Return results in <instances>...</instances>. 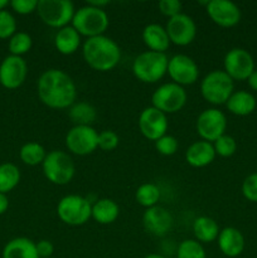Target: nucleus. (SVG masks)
Returning a JSON list of instances; mask_svg holds the SVG:
<instances>
[{
	"instance_id": "nucleus-35",
	"label": "nucleus",
	"mask_w": 257,
	"mask_h": 258,
	"mask_svg": "<svg viewBox=\"0 0 257 258\" xmlns=\"http://www.w3.org/2000/svg\"><path fill=\"white\" fill-rule=\"evenodd\" d=\"M179 143L176 138L171 135H164L161 136L159 140L155 141V149L160 155L164 156H171L178 151Z\"/></svg>"
},
{
	"instance_id": "nucleus-33",
	"label": "nucleus",
	"mask_w": 257,
	"mask_h": 258,
	"mask_svg": "<svg viewBox=\"0 0 257 258\" xmlns=\"http://www.w3.org/2000/svg\"><path fill=\"white\" fill-rule=\"evenodd\" d=\"M213 148L216 151V155L222 156V158H229L236 153L237 143L232 136L224 134L223 136L214 141Z\"/></svg>"
},
{
	"instance_id": "nucleus-45",
	"label": "nucleus",
	"mask_w": 257,
	"mask_h": 258,
	"mask_svg": "<svg viewBox=\"0 0 257 258\" xmlns=\"http://www.w3.org/2000/svg\"><path fill=\"white\" fill-rule=\"evenodd\" d=\"M143 258H165V257L161 256V254H159V253H150V254H148V256H145Z\"/></svg>"
},
{
	"instance_id": "nucleus-25",
	"label": "nucleus",
	"mask_w": 257,
	"mask_h": 258,
	"mask_svg": "<svg viewBox=\"0 0 257 258\" xmlns=\"http://www.w3.org/2000/svg\"><path fill=\"white\" fill-rule=\"evenodd\" d=\"M227 110L236 116L251 115L256 108V98L247 91H237L232 93L226 103Z\"/></svg>"
},
{
	"instance_id": "nucleus-17",
	"label": "nucleus",
	"mask_w": 257,
	"mask_h": 258,
	"mask_svg": "<svg viewBox=\"0 0 257 258\" xmlns=\"http://www.w3.org/2000/svg\"><path fill=\"white\" fill-rule=\"evenodd\" d=\"M206 10L212 22L222 28H232L241 20V10L229 0H209Z\"/></svg>"
},
{
	"instance_id": "nucleus-5",
	"label": "nucleus",
	"mask_w": 257,
	"mask_h": 258,
	"mask_svg": "<svg viewBox=\"0 0 257 258\" xmlns=\"http://www.w3.org/2000/svg\"><path fill=\"white\" fill-rule=\"evenodd\" d=\"M233 80L224 71H212L201 82L202 97L213 106L226 105L233 93Z\"/></svg>"
},
{
	"instance_id": "nucleus-21",
	"label": "nucleus",
	"mask_w": 257,
	"mask_h": 258,
	"mask_svg": "<svg viewBox=\"0 0 257 258\" xmlns=\"http://www.w3.org/2000/svg\"><path fill=\"white\" fill-rule=\"evenodd\" d=\"M143 40L149 50L159 53H165L170 45V39L166 33V29L160 24L151 23L148 24L143 30Z\"/></svg>"
},
{
	"instance_id": "nucleus-6",
	"label": "nucleus",
	"mask_w": 257,
	"mask_h": 258,
	"mask_svg": "<svg viewBox=\"0 0 257 258\" xmlns=\"http://www.w3.org/2000/svg\"><path fill=\"white\" fill-rule=\"evenodd\" d=\"M42 166L45 178L55 185L68 184L76 173L75 161L70 154L62 150H52L47 153Z\"/></svg>"
},
{
	"instance_id": "nucleus-36",
	"label": "nucleus",
	"mask_w": 257,
	"mask_h": 258,
	"mask_svg": "<svg viewBox=\"0 0 257 258\" xmlns=\"http://www.w3.org/2000/svg\"><path fill=\"white\" fill-rule=\"evenodd\" d=\"M120 144V138L112 130H103L98 134V149L102 151H112Z\"/></svg>"
},
{
	"instance_id": "nucleus-8",
	"label": "nucleus",
	"mask_w": 257,
	"mask_h": 258,
	"mask_svg": "<svg viewBox=\"0 0 257 258\" xmlns=\"http://www.w3.org/2000/svg\"><path fill=\"white\" fill-rule=\"evenodd\" d=\"M37 13L45 25L60 29L72 23L76 9L70 0H38Z\"/></svg>"
},
{
	"instance_id": "nucleus-11",
	"label": "nucleus",
	"mask_w": 257,
	"mask_h": 258,
	"mask_svg": "<svg viewBox=\"0 0 257 258\" xmlns=\"http://www.w3.org/2000/svg\"><path fill=\"white\" fill-rule=\"evenodd\" d=\"M66 146L75 155H90L98 148V133L92 126H73L66 135Z\"/></svg>"
},
{
	"instance_id": "nucleus-24",
	"label": "nucleus",
	"mask_w": 257,
	"mask_h": 258,
	"mask_svg": "<svg viewBox=\"0 0 257 258\" xmlns=\"http://www.w3.org/2000/svg\"><path fill=\"white\" fill-rule=\"evenodd\" d=\"M118 214H120V208L112 199L102 198L92 204L91 218L95 219L98 224L106 226V224L113 223L118 218Z\"/></svg>"
},
{
	"instance_id": "nucleus-43",
	"label": "nucleus",
	"mask_w": 257,
	"mask_h": 258,
	"mask_svg": "<svg viewBox=\"0 0 257 258\" xmlns=\"http://www.w3.org/2000/svg\"><path fill=\"white\" fill-rule=\"evenodd\" d=\"M247 81H248L249 87H251L253 91H257V70H254L253 72H252V75L249 76Z\"/></svg>"
},
{
	"instance_id": "nucleus-30",
	"label": "nucleus",
	"mask_w": 257,
	"mask_h": 258,
	"mask_svg": "<svg viewBox=\"0 0 257 258\" xmlns=\"http://www.w3.org/2000/svg\"><path fill=\"white\" fill-rule=\"evenodd\" d=\"M20 160L29 166H37L43 164L47 151L40 144L38 143H28L20 148L19 151Z\"/></svg>"
},
{
	"instance_id": "nucleus-9",
	"label": "nucleus",
	"mask_w": 257,
	"mask_h": 258,
	"mask_svg": "<svg viewBox=\"0 0 257 258\" xmlns=\"http://www.w3.org/2000/svg\"><path fill=\"white\" fill-rule=\"evenodd\" d=\"M186 98L188 95L184 87L174 82H168L159 86L154 91L151 96V103L153 107L158 108L165 115H170V113L179 112L185 106Z\"/></svg>"
},
{
	"instance_id": "nucleus-10",
	"label": "nucleus",
	"mask_w": 257,
	"mask_h": 258,
	"mask_svg": "<svg viewBox=\"0 0 257 258\" xmlns=\"http://www.w3.org/2000/svg\"><path fill=\"white\" fill-rule=\"evenodd\" d=\"M227 117L218 108H207L202 111L196 121V130L199 138L213 144L226 134Z\"/></svg>"
},
{
	"instance_id": "nucleus-14",
	"label": "nucleus",
	"mask_w": 257,
	"mask_h": 258,
	"mask_svg": "<svg viewBox=\"0 0 257 258\" xmlns=\"http://www.w3.org/2000/svg\"><path fill=\"white\" fill-rule=\"evenodd\" d=\"M138 123L141 135L154 143L159 140L161 136L166 135L169 127V121L165 113L153 106L141 111Z\"/></svg>"
},
{
	"instance_id": "nucleus-28",
	"label": "nucleus",
	"mask_w": 257,
	"mask_h": 258,
	"mask_svg": "<svg viewBox=\"0 0 257 258\" xmlns=\"http://www.w3.org/2000/svg\"><path fill=\"white\" fill-rule=\"evenodd\" d=\"M160 189L154 183L141 184L135 191V199L138 204L146 209L158 206L159 201H160Z\"/></svg>"
},
{
	"instance_id": "nucleus-7",
	"label": "nucleus",
	"mask_w": 257,
	"mask_h": 258,
	"mask_svg": "<svg viewBox=\"0 0 257 258\" xmlns=\"http://www.w3.org/2000/svg\"><path fill=\"white\" fill-rule=\"evenodd\" d=\"M92 213V204L78 194H68L57 204V216L67 226L78 227L87 223Z\"/></svg>"
},
{
	"instance_id": "nucleus-3",
	"label": "nucleus",
	"mask_w": 257,
	"mask_h": 258,
	"mask_svg": "<svg viewBox=\"0 0 257 258\" xmlns=\"http://www.w3.org/2000/svg\"><path fill=\"white\" fill-rule=\"evenodd\" d=\"M169 58L165 53L146 50L133 62V73L144 83H156L168 73Z\"/></svg>"
},
{
	"instance_id": "nucleus-31",
	"label": "nucleus",
	"mask_w": 257,
	"mask_h": 258,
	"mask_svg": "<svg viewBox=\"0 0 257 258\" xmlns=\"http://www.w3.org/2000/svg\"><path fill=\"white\" fill-rule=\"evenodd\" d=\"M33 39L28 33L17 32L9 39V50L12 55L22 57L23 54L29 52L32 49Z\"/></svg>"
},
{
	"instance_id": "nucleus-16",
	"label": "nucleus",
	"mask_w": 257,
	"mask_h": 258,
	"mask_svg": "<svg viewBox=\"0 0 257 258\" xmlns=\"http://www.w3.org/2000/svg\"><path fill=\"white\" fill-rule=\"evenodd\" d=\"M28 75L27 62L23 57L8 55L0 64V83L8 90H15L24 83Z\"/></svg>"
},
{
	"instance_id": "nucleus-34",
	"label": "nucleus",
	"mask_w": 257,
	"mask_h": 258,
	"mask_svg": "<svg viewBox=\"0 0 257 258\" xmlns=\"http://www.w3.org/2000/svg\"><path fill=\"white\" fill-rule=\"evenodd\" d=\"M17 33V20L8 10H0V39L12 38Z\"/></svg>"
},
{
	"instance_id": "nucleus-27",
	"label": "nucleus",
	"mask_w": 257,
	"mask_h": 258,
	"mask_svg": "<svg viewBox=\"0 0 257 258\" xmlns=\"http://www.w3.org/2000/svg\"><path fill=\"white\" fill-rule=\"evenodd\" d=\"M68 117L75 126H92L97 117V111L88 102H75L68 108Z\"/></svg>"
},
{
	"instance_id": "nucleus-22",
	"label": "nucleus",
	"mask_w": 257,
	"mask_h": 258,
	"mask_svg": "<svg viewBox=\"0 0 257 258\" xmlns=\"http://www.w3.org/2000/svg\"><path fill=\"white\" fill-rule=\"evenodd\" d=\"M3 258H39L35 242L27 237H18L5 244Z\"/></svg>"
},
{
	"instance_id": "nucleus-44",
	"label": "nucleus",
	"mask_w": 257,
	"mask_h": 258,
	"mask_svg": "<svg viewBox=\"0 0 257 258\" xmlns=\"http://www.w3.org/2000/svg\"><path fill=\"white\" fill-rule=\"evenodd\" d=\"M10 3L8 0H0V10H5V8L9 5Z\"/></svg>"
},
{
	"instance_id": "nucleus-39",
	"label": "nucleus",
	"mask_w": 257,
	"mask_h": 258,
	"mask_svg": "<svg viewBox=\"0 0 257 258\" xmlns=\"http://www.w3.org/2000/svg\"><path fill=\"white\" fill-rule=\"evenodd\" d=\"M159 12L163 15L168 17L169 19L181 13V3L179 0H161L159 2Z\"/></svg>"
},
{
	"instance_id": "nucleus-46",
	"label": "nucleus",
	"mask_w": 257,
	"mask_h": 258,
	"mask_svg": "<svg viewBox=\"0 0 257 258\" xmlns=\"http://www.w3.org/2000/svg\"><path fill=\"white\" fill-rule=\"evenodd\" d=\"M49 258H53V257H49Z\"/></svg>"
},
{
	"instance_id": "nucleus-26",
	"label": "nucleus",
	"mask_w": 257,
	"mask_h": 258,
	"mask_svg": "<svg viewBox=\"0 0 257 258\" xmlns=\"http://www.w3.org/2000/svg\"><path fill=\"white\" fill-rule=\"evenodd\" d=\"M219 232L221 229H219L218 223L211 217H198L193 223V233L196 236V241L202 244L217 241Z\"/></svg>"
},
{
	"instance_id": "nucleus-38",
	"label": "nucleus",
	"mask_w": 257,
	"mask_h": 258,
	"mask_svg": "<svg viewBox=\"0 0 257 258\" xmlns=\"http://www.w3.org/2000/svg\"><path fill=\"white\" fill-rule=\"evenodd\" d=\"M10 7L18 14L28 15L37 12L38 0H13L10 2Z\"/></svg>"
},
{
	"instance_id": "nucleus-13",
	"label": "nucleus",
	"mask_w": 257,
	"mask_h": 258,
	"mask_svg": "<svg viewBox=\"0 0 257 258\" xmlns=\"http://www.w3.org/2000/svg\"><path fill=\"white\" fill-rule=\"evenodd\" d=\"M224 72L236 81L248 80L254 71V60L243 48H233L224 55Z\"/></svg>"
},
{
	"instance_id": "nucleus-32",
	"label": "nucleus",
	"mask_w": 257,
	"mask_h": 258,
	"mask_svg": "<svg viewBox=\"0 0 257 258\" xmlns=\"http://www.w3.org/2000/svg\"><path fill=\"white\" fill-rule=\"evenodd\" d=\"M176 258H207V253L203 244L198 241L185 239L179 244Z\"/></svg>"
},
{
	"instance_id": "nucleus-1",
	"label": "nucleus",
	"mask_w": 257,
	"mask_h": 258,
	"mask_svg": "<svg viewBox=\"0 0 257 258\" xmlns=\"http://www.w3.org/2000/svg\"><path fill=\"white\" fill-rule=\"evenodd\" d=\"M37 92L43 105L53 110L70 108L77 98L75 81L65 71L55 68L40 75L37 82Z\"/></svg>"
},
{
	"instance_id": "nucleus-40",
	"label": "nucleus",
	"mask_w": 257,
	"mask_h": 258,
	"mask_svg": "<svg viewBox=\"0 0 257 258\" xmlns=\"http://www.w3.org/2000/svg\"><path fill=\"white\" fill-rule=\"evenodd\" d=\"M37 247V252L39 258H49L53 256V252H54V246L50 241L48 239H42V241L37 242L35 243Z\"/></svg>"
},
{
	"instance_id": "nucleus-42",
	"label": "nucleus",
	"mask_w": 257,
	"mask_h": 258,
	"mask_svg": "<svg viewBox=\"0 0 257 258\" xmlns=\"http://www.w3.org/2000/svg\"><path fill=\"white\" fill-rule=\"evenodd\" d=\"M88 5H91V7H95V8H98V9H103V7H106V5L110 4V2L108 0H91V2H87Z\"/></svg>"
},
{
	"instance_id": "nucleus-29",
	"label": "nucleus",
	"mask_w": 257,
	"mask_h": 258,
	"mask_svg": "<svg viewBox=\"0 0 257 258\" xmlns=\"http://www.w3.org/2000/svg\"><path fill=\"white\" fill-rule=\"evenodd\" d=\"M20 181V170L12 163L0 165V193L7 194L12 191Z\"/></svg>"
},
{
	"instance_id": "nucleus-41",
	"label": "nucleus",
	"mask_w": 257,
	"mask_h": 258,
	"mask_svg": "<svg viewBox=\"0 0 257 258\" xmlns=\"http://www.w3.org/2000/svg\"><path fill=\"white\" fill-rule=\"evenodd\" d=\"M9 208V199H8L7 194L0 193V214H4Z\"/></svg>"
},
{
	"instance_id": "nucleus-20",
	"label": "nucleus",
	"mask_w": 257,
	"mask_h": 258,
	"mask_svg": "<svg viewBox=\"0 0 257 258\" xmlns=\"http://www.w3.org/2000/svg\"><path fill=\"white\" fill-rule=\"evenodd\" d=\"M216 158L213 144L199 140L189 145L185 151V161L193 168H204L213 163Z\"/></svg>"
},
{
	"instance_id": "nucleus-23",
	"label": "nucleus",
	"mask_w": 257,
	"mask_h": 258,
	"mask_svg": "<svg viewBox=\"0 0 257 258\" xmlns=\"http://www.w3.org/2000/svg\"><path fill=\"white\" fill-rule=\"evenodd\" d=\"M54 45L60 54H73V53L77 52L81 45V34L72 25L60 28L55 33Z\"/></svg>"
},
{
	"instance_id": "nucleus-15",
	"label": "nucleus",
	"mask_w": 257,
	"mask_h": 258,
	"mask_svg": "<svg viewBox=\"0 0 257 258\" xmlns=\"http://www.w3.org/2000/svg\"><path fill=\"white\" fill-rule=\"evenodd\" d=\"M165 29L169 35V39H170V43L179 45V47L189 45L196 39V22L193 20V18L183 14V13L170 18L166 23Z\"/></svg>"
},
{
	"instance_id": "nucleus-18",
	"label": "nucleus",
	"mask_w": 257,
	"mask_h": 258,
	"mask_svg": "<svg viewBox=\"0 0 257 258\" xmlns=\"http://www.w3.org/2000/svg\"><path fill=\"white\" fill-rule=\"evenodd\" d=\"M143 226L148 233L155 237H164L173 227V217L164 207H151L144 212Z\"/></svg>"
},
{
	"instance_id": "nucleus-37",
	"label": "nucleus",
	"mask_w": 257,
	"mask_h": 258,
	"mask_svg": "<svg viewBox=\"0 0 257 258\" xmlns=\"http://www.w3.org/2000/svg\"><path fill=\"white\" fill-rule=\"evenodd\" d=\"M242 194L249 202L257 203V173L249 174L242 183Z\"/></svg>"
},
{
	"instance_id": "nucleus-12",
	"label": "nucleus",
	"mask_w": 257,
	"mask_h": 258,
	"mask_svg": "<svg viewBox=\"0 0 257 258\" xmlns=\"http://www.w3.org/2000/svg\"><path fill=\"white\" fill-rule=\"evenodd\" d=\"M168 75L171 82L181 86H190L198 81L199 67L196 60L186 54H175L169 59Z\"/></svg>"
},
{
	"instance_id": "nucleus-19",
	"label": "nucleus",
	"mask_w": 257,
	"mask_h": 258,
	"mask_svg": "<svg viewBox=\"0 0 257 258\" xmlns=\"http://www.w3.org/2000/svg\"><path fill=\"white\" fill-rule=\"evenodd\" d=\"M217 242L221 252L227 257L239 256L244 249L243 234L234 227H226L221 229Z\"/></svg>"
},
{
	"instance_id": "nucleus-4",
	"label": "nucleus",
	"mask_w": 257,
	"mask_h": 258,
	"mask_svg": "<svg viewBox=\"0 0 257 258\" xmlns=\"http://www.w3.org/2000/svg\"><path fill=\"white\" fill-rule=\"evenodd\" d=\"M108 24H110V20H108L107 13L103 9H98L88 4L76 10L75 17L72 19V27L81 35L87 37V39L105 34Z\"/></svg>"
},
{
	"instance_id": "nucleus-2",
	"label": "nucleus",
	"mask_w": 257,
	"mask_h": 258,
	"mask_svg": "<svg viewBox=\"0 0 257 258\" xmlns=\"http://www.w3.org/2000/svg\"><path fill=\"white\" fill-rule=\"evenodd\" d=\"M82 55L90 68L98 72H108L120 63L121 49L115 40L103 34L88 38L83 43Z\"/></svg>"
}]
</instances>
